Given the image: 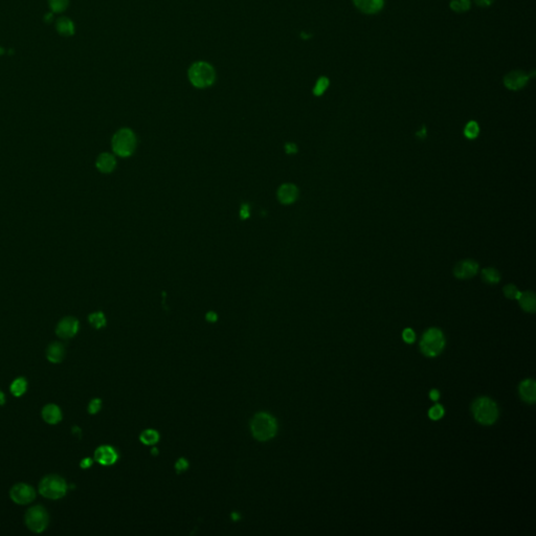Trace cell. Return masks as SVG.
I'll return each instance as SVG.
<instances>
[{"label": "cell", "mask_w": 536, "mask_h": 536, "mask_svg": "<svg viewBox=\"0 0 536 536\" xmlns=\"http://www.w3.org/2000/svg\"><path fill=\"white\" fill-rule=\"evenodd\" d=\"M187 78L194 87L199 89L207 88L216 81V70L205 61H196L188 67Z\"/></svg>", "instance_id": "obj_1"}, {"label": "cell", "mask_w": 536, "mask_h": 536, "mask_svg": "<svg viewBox=\"0 0 536 536\" xmlns=\"http://www.w3.org/2000/svg\"><path fill=\"white\" fill-rule=\"evenodd\" d=\"M471 411L475 419L483 425H491L499 418V408L497 403L487 397L478 398L472 403Z\"/></svg>", "instance_id": "obj_2"}, {"label": "cell", "mask_w": 536, "mask_h": 536, "mask_svg": "<svg viewBox=\"0 0 536 536\" xmlns=\"http://www.w3.org/2000/svg\"><path fill=\"white\" fill-rule=\"evenodd\" d=\"M251 433L259 441H267L277 434L278 424L276 419L269 414L259 413L251 420Z\"/></svg>", "instance_id": "obj_3"}, {"label": "cell", "mask_w": 536, "mask_h": 536, "mask_svg": "<svg viewBox=\"0 0 536 536\" xmlns=\"http://www.w3.org/2000/svg\"><path fill=\"white\" fill-rule=\"evenodd\" d=\"M68 487L65 480L57 475L44 477L39 483V492L41 496L50 500H59L66 495Z\"/></svg>", "instance_id": "obj_4"}, {"label": "cell", "mask_w": 536, "mask_h": 536, "mask_svg": "<svg viewBox=\"0 0 536 536\" xmlns=\"http://www.w3.org/2000/svg\"><path fill=\"white\" fill-rule=\"evenodd\" d=\"M445 347V339L442 331L437 328H430L424 332L422 340L420 342L421 352L428 356L435 357L443 351Z\"/></svg>", "instance_id": "obj_5"}, {"label": "cell", "mask_w": 536, "mask_h": 536, "mask_svg": "<svg viewBox=\"0 0 536 536\" xmlns=\"http://www.w3.org/2000/svg\"><path fill=\"white\" fill-rule=\"evenodd\" d=\"M136 147V136L132 130L124 128L114 134L112 139V149L114 153L127 157L132 155Z\"/></svg>", "instance_id": "obj_6"}, {"label": "cell", "mask_w": 536, "mask_h": 536, "mask_svg": "<svg viewBox=\"0 0 536 536\" xmlns=\"http://www.w3.org/2000/svg\"><path fill=\"white\" fill-rule=\"evenodd\" d=\"M24 520L26 527L31 532L41 533L46 529L49 522V517L44 507L37 505L27 510Z\"/></svg>", "instance_id": "obj_7"}, {"label": "cell", "mask_w": 536, "mask_h": 536, "mask_svg": "<svg viewBox=\"0 0 536 536\" xmlns=\"http://www.w3.org/2000/svg\"><path fill=\"white\" fill-rule=\"evenodd\" d=\"M9 498L18 505H26L33 502L36 498L35 489L28 484L19 483L9 490Z\"/></svg>", "instance_id": "obj_8"}, {"label": "cell", "mask_w": 536, "mask_h": 536, "mask_svg": "<svg viewBox=\"0 0 536 536\" xmlns=\"http://www.w3.org/2000/svg\"><path fill=\"white\" fill-rule=\"evenodd\" d=\"M79 321L72 317L62 319L56 327V334L60 339L68 340L75 336L79 331Z\"/></svg>", "instance_id": "obj_9"}, {"label": "cell", "mask_w": 536, "mask_h": 536, "mask_svg": "<svg viewBox=\"0 0 536 536\" xmlns=\"http://www.w3.org/2000/svg\"><path fill=\"white\" fill-rule=\"evenodd\" d=\"M479 270V264L471 259L462 260L454 267V275L458 279L466 280L475 277Z\"/></svg>", "instance_id": "obj_10"}, {"label": "cell", "mask_w": 536, "mask_h": 536, "mask_svg": "<svg viewBox=\"0 0 536 536\" xmlns=\"http://www.w3.org/2000/svg\"><path fill=\"white\" fill-rule=\"evenodd\" d=\"M529 76L521 70L511 71L504 78V85L510 90H520L527 85Z\"/></svg>", "instance_id": "obj_11"}, {"label": "cell", "mask_w": 536, "mask_h": 536, "mask_svg": "<svg viewBox=\"0 0 536 536\" xmlns=\"http://www.w3.org/2000/svg\"><path fill=\"white\" fill-rule=\"evenodd\" d=\"M118 459H119L118 453L115 451L113 447L109 445L100 446L99 448H97L96 453H94V460H96L98 463L105 465V466H109V465L114 464L115 462L118 461Z\"/></svg>", "instance_id": "obj_12"}, {"label": "cell", "mask_w": 536, "mask_h": 536, "mask_svg": "<svg viewBox=\"0 0 536 536\" xmlns=\"http://www.w3.org/2000/svg\"><path fill=\"white\" fill-rule=\"evenodd\" d=\"M353 2L364 14H376L382 9L384 0H353Z\"/></svg>", "instance_id": "obj_13"}, {"label": "cell", "mask_w": 536, "mask_h": 536, "mask_svg": "<svg viewBox=\"0 0 536 536\" xmlns=\"http://www.w3.org/2000/svg\"><path fill=\"white\" fill-rule=\"evenodd\" d=\"M298 195V187L292 183H285L281 185L278 191L279 200L284 204H290L296 201Z\"/></svg>", "instance_id": "obj_14"}, {"label": "cell", "mask_w": 536, "mask_h": 536, "mask_svg": "<svg viewBox=\"0 0 536 536\" xmlns=\"http://www.w3.org/2000/svg\"><path fill=\"white\" fill-rule=\"evenodd\" d=\"M520 396L525 402L534 403L536 400V383L533 379H526L520 384Z\"/></svg>", "instance_id": "obj_15"}, {"label": "cell", "mask_w": 536, "mask_h": 536, "mask_svg": "<svg viewBox=\"0 0 536 536\" xmlns=\"http://www.w3.org/2000/svg\"><path fill=\"white\" fill-rule=\"evenodd\" d=\"M42 418L48 424H57L62 420L61 408L56 404H46L41 412Z\"/></svg>", "instance_id": "obj_16"}, {"label": "cell", "mask_w": 536, "mask_h": 536, "mask_svg": "<svg viewBox=\"0 0 536 536\" xmlns=\"http://www.w3.org/2000/svg\"><path fill=\"white\" fill-rule=\"evenodd\" d=\"M97 168L102 173H111L117 166L115 157L110 153H103L97 160Z\"/></svg>", "instance_id": "obj_17"}, {"label": "cell", "mask_w": 536, "mask_h": 536, "mask_svg": "<svg viewBox=\"0 0 536 536\" xmlns=\"http://www.w3.org/2000/svg\"><path fill=\"white\" fill-rule=\"evenodd\" d=\"M65 356V349L60 343H52L46 349V357L50 362L59 363L63 360Z\"/></svg>", "instance_id": "obj_18"}, {"label": "cell", "mask_w": 536, "mask_h": 536, "mask_svg": "<svg viewBox=\"0 0 536 536\" xmlns=\"http://www.w3.org/2000/svg\"><path fill=\"white\" fill-rule=\"evenodd\" d=\"M518 301L521 305V307L526 312H530V313L535 312L536 300H535V294L533 292L531 291L521 292V296L518 299Z\"/></svg>", "instance_id": "obj_19"}, {"label": "cell", "mask_w": 536, "mask_h": 536, "mask_svg": "<svg viewBox=\"0 0 536 536\" xmlns=\"http://www.w3.org/2000/svg\"><path fill=\"white\" fill-rule=\"evenodd\" d=\"M57 30L62 36H72L75 34V25H73V22L69 18L62 17L57 22Z\"/></svg>", "instance_id": "obj_20"}, {"label": "cell", "mask_w": 536, "mask_h": 536, "mask_svg": "<svg viewBox=\"0 0 536 536\" xmlns=\"http://www.w3.org/2000/svg\"><path fill=\"white\" fill-rule=\"evenodd\" d=\"M27 388V381L23 377H20L15 379L12 384H10V393H12L16 397L22 396Z\"/></svg>", "instance_id": "obj_21"}, {"label": "cell", "mask_w": 536, "mask_h": 536, "mask_svg": "<svg viewBox=\"0 0 536 536\" xmlns=\"http://www.w3.org/2000/svg\"><path fill=\"white\" fill-rule=\"evenodd\" d=\"M140 439L145 445H154L160 440V435L154 429H146L141 434Z\"/></svg>", "instance_id": "obj_22"}, {"label": "cell", "mask_w": 536, "mask_h": 536, "mask_svg": "<svg viewBox=\"0 0 536 536\" xmlns=\"http://www.w3.org/2000/svg\"><path fill=\"white\" fill-rule=\"evenodd\" d=\"M482 278L488 284H497L501 280V275L497 269L488 267L482 270Z\"/></svg>", "instance_id": "obj_23"}, {"label": "cell", "mask_w": 536, "mask_h": 536, "mask_svg": "<svg viewBox=\"0 0 536 536\" xmlns=\"http://www.w3.org/2000/svg\"><path fill=\"white\" fill-rule=\"evenodd\" d=\"M88 321L93 328L101 329L106 325V318L103 312H94L88 317Z\"/></svg>", "instance_id": "obj_24"}, {"label": "cell", "mask_w": 536, "mask_h": 536, "mask_svg": "<svg viewBox=\"0 0 536 536\" xmlns=\"http://www.w3.org/2000/svg\"><path fill=\"white\" fill-rule=\"evenodd\" d=\"M329 79L326 78V77H321L317 83H315V85L313 87V94L317 97H321L323 96V94L325 93V91L328 89L329 87Z\"/></svg>", "instance_id": "obj_25"}, {"label": "cell", "mask_w": 536, "mask_h": 536, "mask_svg": "<svg viewBox=\"0 0 536 536\" xmlns=\"http://www.w3.org/2000/svg\"><path fill=\"white\" fill-rule=\"evenodd\" d=\"M470 0H451L450 8L457 13H464L470 8Z\"/></svg>", "instance_id": "obj_26"}, {"label": "cell", "mask_w": 536, "mask_h": 536, "mask_svg": "<svg viewBox=\"0 0 536 536\" xmlns=\"http://www.w3.org/2000/svg\"><path fill=\"white\" fill-rule=\"evenodd\" d=\"M479 132H480V127L477 122L475 121H470L466 126H465V129H464V134L467 139L469 140H474L476 139L477 136L479 135Z\"/></svg>", "instance_id": "obj_27"}, {"label": "cell", "mask_w": 536, "mask_h": 536, "mask_svg": "<svg viewBox=\"0 0 536 536\" xmlns=\"http://www.w3.org/2000/svg\"><path fill=\"white\" fill-rule=\"evenodd\" d=\"M69 0H49L50 9L54 13H62L67 8Z\"/></svg>", "instance_id": "obj_28"}, {"label": "cell", "mask_w": 536, "mask_h": 536, "mask_svg": "<svg viewBox=\"0 0 536 536\" xmlns=\"http://www.w3.org/2000/svg\"><path fill=\"white\" fill-rule=\"evenodd\" d=\"M504 294L510 300H518L521 296V291H519V289L512 284H508V285L504 287Z\"/></svg>", "instance_id": "obj_29"}, {"label": "cell", "mask_w": 536, "mask_h": 536, "mask_svg": "<svg viewBox=\"0 0 536 536\" xmlns=\"http://www.w3.org/2000/svg\"><path fill=\"white\" fill-rule=\"evenodd\" d=\"M428 416L429 418L432 420H440L441 418H442L444 416V408L442 405L440 404H436L434 405L432 408L429 409L428 412Z\"/></svg>", "instance_id": "obj_30"}, {"label": "cell", "mask_w": 536, "mask_h": 536, "mask_svg": "<svg viewBox=\"0 0 536 536\" xmlns=\"http://www.w3.org/2000/svg\"><path fill=\"white\" fill-rule=\"evenodd\" d=\"M101 407H102L101 399H98V398L92 399V400L89 403V405H88V413L91 414V415L97 414V413H99Z\"/></svg>", "instance_id": "obj_31"}, {"label": "cell", "mask_w": 536, "mask_h": 536, "mask_svg": "<svg viewBox=\"0 0 536 536\" xmlns=\"http://www.w3.org/2000/svg\"><path fill=\"white\" fill-rule=\"evenodd\" d=\"M403 340L407 343V344H412L415 342L416 340V335H415V332L412 330V329H405L403 331Z\"/></svg>", "instance_id": "obj_32"}, {"label": "cell", "mask_w": 536, "mask_h": 536, "mask_svg": "<svg viewBox=\"0 0 536 536\" xmlns=\"http://www.w3.org/2000/svg\"><path fill=\"white\" fill-rule=\"evenodd\" d=\"M187 467H188V463H187V461L185 459H179L176 462V464H175V468H176L177 472L185 471Z\"/></svg>", "instance_id": "obj_33"}, {"label": "cell", "mask_w": 536, "mask_h": 536, "mask_svg": "<svg viewBox=\"0 0 536 536\" xmlns=\"http://www.w3.org/2000/svg\"><path fill=\"white\" fill-rule=\"evenodd\" d=\"M91 465H92V459H90V458H85V459H83V460L81 461V463H80V466H81L83 469H87V468H89Z\"/></svg>", "instance_id": "obj_34"}, {"label": "cell", "mask_w": 536, "mask_h": 536, "mask_svg": "<svg viewBox=\"0 0 536 536\" xmlns=\"http://www.w3.org/2000/svg\"><path fill=\"white\" fill-rule=\"evenodd\" d=\"M475 1L479 6L486 7V6H489L490 4H492V2L495 1V0H475Z\"/></svg>", "instance_id": "obj_35"}, {"label": "cell", "mask_w": 536, "mask_h": 536, "mask_svg": "<svg viewBox=\"0 0 536 536\" xmlns=\"http://www.w3.org/2000/svg\"><path fill=\"white\" fill-rule=\"evenodd\" d=\"M429 397H430V399H432L433 401H438V399L440 398V393H439L438 390H433V391H430Z\"/></svg>", "instance_id": "obj_36"}, {"label": "cell", "mask_w": 536, "mask_h": 536, "mask_svg": "<svg viewBox=\"0 0 536 536\" xmlns=\"http://www.w3.org/2000/svg\"><path fill=\"white\" fill-rule=\"evenodd\" d=\"M286 151H287V153H289V154H291V153H296V152L298 151L297 146H296V145H293V144H287V145H286Z\"/></svg>", "instance_id": "obj_37"}, {"label": "cell", "mask_w": 536, "mask_h": 536, "mask_svg": "<svg viewBox=\"0 0 536 536\" xmlns=\"http://www.w3.org/2000/svg\"><path fill=\"white\" fill-rule=\"evenodd\" d=\"M206 320H207L208 322H211V323L216 322V321H217V314H216L215 312H213V311L208 312V313L206 314Z\"/></svg>", "instance_id": "obj_38"}, {"label": "cell", "mask_w": 536, "mask_h": 536, "mask_svg": "<svg viewBox=\"0 0 536 536\" xmlns=\"http://www.w3.org/2000/svg\"><path fill=\"white\" fill-rule=\"evenodd\" d=\"M311 37H312V35H311V34H309V33H305V31H302V33H301V38H302V39H304V40H307V39H310Z\"/></svg>", "instance_id": "obj_39"}, {"label": "cell", "mask_w": 536, "mask_h": 536, "mask_svg": "<svg viewBox=\"0 0 536 536\" xmlns=\"http://www.w3.org/2000/svg\"><path fill=\"white\" fill-rule=\"evenodd\" d=\"M5 402V396L2 391H0V406L3 405Z\"/></svg>", "instance_id": "obj_40"}, {"label": "cell", "mask_w": 536, "mask_h": 536, "mask_svg": "<svg viewBox=\"0 0 536 536\" xmlns=\"http://www.w3.org/2000/svg\"><path fill=\"white\" fill-rule=\"evenodd\" d=\"M72 433L75 435H78V436H81V429L78 427V426H75L72 428Z\"/></svg>", "instance_id": "obj_41"}, {"label": "cell", "mask_w": 536, "mask_h": 536, "mask_svg": "<svg viewBox=\"0 0 536 536\" xmlns=\"http://www.w3.org/2000/svg\"><path fill=\"white\" fill-rule=\"evenodd\" d=\"M44 19H45V21H51L52 20V14H47Z\"/></svg>", "instance_id": "obj_42"}, {"label": "cell", "mask_w": 536, "mask_h": 536, "mask_svg": "<svg viewBox=\"0 0 536 536\" xmlns=\"http://www.w3.org/2000/svg\"><path fill=\"white\" fill-rule=\"evenodd\" d=\"M3 54H4V49H3V47L0 46V56H2Z\"/></svg>", "instance_id": "obj_43"}]
</instances>
